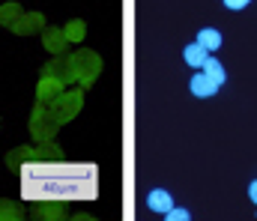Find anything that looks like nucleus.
I'll use <instances>...</instances> for the list:
<instances>
[{
    "label": "nucleus",
    "mask_w": 257,
    "mask_h": 221,
    "mask_svg": "<svg viewBox=\"0 0 257 221\" xmlns=\"http://www.w3.org/2000/svg\"><path fill=\"white\" fill-rule=\"evenodd\" d=\"M96 188V164H27L21 173L24 200H90Z\"/></svg>",
    "instance_id": "nucleus-1"
},
{
    "label": "nucleus",
    "mask_w": 257,
    "mask_h": 221,
    "mask_svg": "<svg viewBox=\"0 0 257 221\" xmlns=\"http://www.w3.org/2000/svg\"><path fill=\"white\" fill-rule=\"evenodd\" d=\"M203 72L209 75V78H212V81H215L218 87H221V84L227 81V75H224V66H221V63H218L215 57H206V63H203Z\"/></svg>",
    "instance_id": "nucleus-6"
},
{
    "label": "nucleus",
    "mask_w": 257,
    "mask_h": 221,
    "mask_svg": "<svg viewBox=\"0 0 257 221\" xmlns=\"http://www.w3.org/2000/svg\"><path fill=\"white\" fill-rule=\"evenodd\" d=\"M150 206L156 209V212H168L171 206H174V200H171V194L165 191V188H156V191H150Z\"/></svg>",
    "instance_id": "nucleus-4"
},
{
    "label": "nucleus",
    "mask_w": 257,
    "mask_h": 221,
    "mask_svg": "<svg viewBox=\"0 0 257 221\" xmlns=\"http://www.w3.org/2000/svg\"><path fill=\"white\" fill-rule=\"evenodd\" d=\"M165 218H168V221H177V218L186 221V218H189V212H186V209H174V206H171V209L165 212Z\"/></svg>",
    "instance_id": "nucleus-7"
},
{
    "label": "nucleus",
    "mask_w": 257,
    "mask_h": 221,
    "mask_svg": "<svg viewBox=\"0 0 257 221\" xmlns=\"http://www.w3.org/2000/svg\"><path fill=\"white\" fill-rule=\"evenodd\" d=\"M197 42H200L206 51H215V48L221 45V33H218V30H212V27H203V30L197 33Z\"/></svg>",
    "instance_id": "nucleus-5"
},
{
    "label": "nucleus",
    "mask_w": 257,
    "mask_h": 221,
    "mask_svg": "<svg viewBox=\"0 0 257 221\" xmlns=\"http://www.w3.org/2000/svg\"><path fill=\"white\" fill-rule=\"evenodd\" d=\"M189 87H192L194 96H200V99H209V96H215V90H218V84L203 72V69H200V75H194V78H192V84H189Z\"/></svg>",
    "instance_id": "nucleus-2"
},
{
    "label": "nucleus",
    "mask_w": 257,
    "mask_h": 221,
    "mask_svg": "<svg viewBox=\"0 0 257 221\" xmlns=\"http://www.w3.org/2000/svg\"><path fill=\"white\" fill-rule=\"evenodd\" d=\"M183 57H186V63H189V66H194V69H203V63H206L209 51H206L200 42H192V45L183 51Z\"/></svg>",
    "instance_id": "nucleus-3"
},
{
    "label": "nucleus",
    "mask_w": 257,
    "mask_h": 221,
    "mask_svg": "<svg viewBox=\"0 0 257 221\" xmlns=\"http://www.w3.org/2000/svg\"><path fill=\"white\" fill-rule=\"evenodd\" d=\"M248 194H251V200L257 203V182H251V185H248Z\"/></svg>",
    "instance_id": "nucleus-9"
},
{
    "label": "nucleus",
    "mask_w": 257,
    "mask_h": 221,
    "mask_svg": "<svg viewBox=\"0 0 257 221\" xmlns=\"http://www.w3.org/2000/svg\"><path fill=\"white\" fill-rule=\"evenodd\" d=\"M248 3H251V0H224V6H227V9H245Z\"/></svg>",
    "instance_id": "nucleus-8"
}]
</instances>
